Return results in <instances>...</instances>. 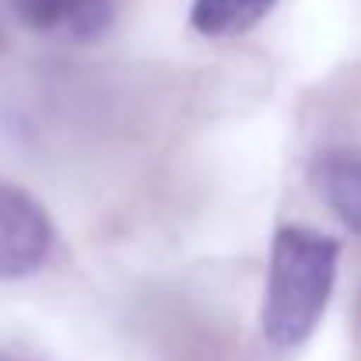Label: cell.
<instances>
[{
  "mask_svg": "<svg viewBox=\"0 0 361 361\" xmlns=\"http://www.w3.org/2000/svg\"><path fill=\"white\" fill-rule=\"evenodd\" d=\"M337 259L341 245L323 232L281 228L274 235L259 309L263 337L274 348H298L312 337L334 291Z\"/></svg>",
  "mask_w": 361,
  "mask_h": 361,
  "instance_id": "cell-1",
  "label": "cell"
},
{
  "mask_svg": "<svg viewBox=\"0 0 361 361\" xmlns=\"http://www.w3.org/2000/svg\"><path fill=\"white\" fill-rule=\"evenodd\" d=\"M53 245L46 211L18 186L0 183V281L35 274Z\"/></svg>",
  "mask_w": 361,
  "mask_h": 361,
  "instance_id": "cell-2",
  "label": "cell"
},
{
  "mask_svg": "<svg viewBox=\"0 0 361 361\" xmlns=\"http://www.w3.org/2000/svg\"><path fill=\"white\" fill-rule=\"evenodd\" d=\"M312 186L323 197V204L361 235V154H323L312 165Z\"/></svg>",
  "mask_w": 361,
  "mask_h": 361,
  "instance_id": "cell-3",
  "label": "cell"
},
{
  "mask_svg": "<svg viewBox=\"0 0 361 361\" xmlns=\"http://www.w3.org/2000/svg\"><path fill=\"white\" fill-rule=\"evenodd\" d=\"M274 7L277 0H193L190 21L200 35L228 39L256 28Z\"/></svg>",
  "mask_w": 361,
  "mask_h": 361,
  "instance_id": "cell-4",
  "label": "cell"
},
{
  "mask_svg": "<svg viewBox=\"0 0 361 361\" xmlns=\"http://www.w3.org/2000/svg\"><path fill=\"white\" fill-rule=\"evenodd\" d=\"M109 18H113L109 0H71L63 21L71 25V32H74L78 39H95V35L109 25Z\"/></svg>",
  "mask_w": 361,
  "mask_h": 361,
  "instance_id": "cell-5",
  "label": "cell"
},
{
  "mask_svg": "<svg viewBox=\"0 0 361 361\" xmlns=\"http://www.w3.org/2000/svg\"><path fill=\"white\" fill-rule=\"evenodd\" d=\"M11 7L28 28H56L67 18L71 0H11Z\"/></svg>",
  "mask_w": 361,
  "mask_h": 361,
  "instance_id": "cell-6",
  "label": "cell"
}]
</instances>
